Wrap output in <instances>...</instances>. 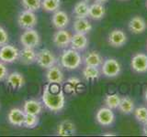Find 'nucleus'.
I'll list each match as a JSON object with an SVG mask.
<instances>
[{"instance_id":"obj_1","label":"nucleus","mask_w":147,"mask_h":137,"mask_svg":"<svg viewBox=\"0 0 147 137\" xmlns=\"http://www.w3.org/2000/svg\"><path fill=\"white\" fill-rule=\"evenodd\" d=\"M41 100L44 106L52 112H59L64 107L65 97L57 83H49L43 89Z\"/></svg>"},{"instance_id":"obj_20","label":"nucleus","mask_w":147,"mask_h":137,"mask_svg":"<svg viewBox=\"0 0 147 137\" xmlns=\"http://www.w3.org/2000/svg\"><path fill=\"white\" fill-rule=\"evenodd\" d=\"M87 45H88V39H87L86 34L76 33L72 36L70 43L72 49L77 50V51H82L86 49Z\"/></svg>"},{"instance_id":"obj_37","label":"nucleus","mask_w":147,"mask_h":137,"mask_svg":"<svg viewBox=\"0 0 147 137\" xmlns=\"http://www.w3.org/2000/svg\"><path fill=\"white\" fill-rule=\"evenodd\" d=\"M104 135H116L113 132H107V134H104Z\"/></svg>"},{"instance_id":"obj_36","label":"nucleus","mask_w":147,"mask_h":137,"mask_svg":"<svg viewBox=\"0 0 147 137\" xmlns=\"http://www.w3.org/2000/svg\"><path fill=\"white\" fill-rule=\"evenodd\" d=\"M94 1H96V2H98V3H101V4H104V3H106V2H108L109 0H94Z\"/></svg>"},{"instance_id":"obj_26","label":"nucleus","mask_w":147,"mask_h":137,"mask_svg":"<svg viewBox=\"0 0 147 137\" xmlns=\"http://www.w3.org/2000/svg\"><path fill=\"white\" fill-rule=\"evenodd\" d=\"M83 77L86 80H94L100 77V71L98 67L86 66L83 70Z\"/></svg>"},{"instance_id":"obj_5","label":"nucleus","mask_w":147,"mask_h":137,"mask_svg":"<svg viewBox=\"0 0 147 137\" xmlns=\"http://www.w3.org/2000/svg\"><path fill=\"white\" fill-rule=\"evenodd\" d=\"M121 70L119 62L115 59H107L101 65V72L107 78L117 77Z\"/></svg>"},{"instance_id":"obj_34","label":"nucleus","mask_w":147,"mask_h":137,"mask_svg":"<svg viewBox=\"0 0 147 137\" xmlns=\"http://www.w3.org/2000/svg\"><path fill=\"white\" fill-rule=\"evenodd\" d=\"M67 83H70L74 86H77L80 83V80L76 77H72V78H70V79L67 80Z\"/></svg>"},{"instance_id":"obj_14","label":"nucleus","mask_w":147,"mask_h":137,"mask_svg":"<svg viewBox=\"0 0 147 137\" xmlns=\"http://www.w3.org/2000/svg\"><path fill=\"white\" fill-rule=\"evenodd\" d=\"M52 24L57 29H63L69 24V17L66 12L63 10H58L53 12L52 17Z\"/></svg>"},{"instance_id":"obj_33","label":"nucleus","mask_w":147,"mask_h":137,"mask_svg":"<svg viewBox=\"0 0 147 137\" xmlns=\"http://www.w3.org/2000/svg\"><path fill=\"white\" fill-rule=\"evenodd\" d=\"M8 76V70L5 63L0 61V81H3L7 79Z\"/></svg>"},{"instance_id":"obj_19","label":"nucleus","mask_w":147,"mask_h":137,"mask_svg":"<svg viewBox=\"0 0 147 137\" xmlns=\"http://www.w3.org/2000/svg\"><path fill=\"white\" fill-rule=\"evenodd\" d=\"M43 108V103L40 102V100H37L34 99L27 100L23 104V111L25 113L29 114H35V115H39L41 112Z\"/></svg>"},{"instance_id":"obj_35","label":"nucleus","mask_w":147,"mask_h":137,"mask_svg":"<svg viewBox=\"0 0 147 137\" xmlns=\"http://www.w3.org/2000/svg\"><path fill=\"white\" fill-rule=\"evenodd\" d=\"M142 132H144V134L147 135V122L144 123V128H142Z\"/></svg>"},{"instance_id":"obj_13","label":"nucleus","mask_w":147,"mask_h":137,"mask_svg":"<svg viewBox=\"0 0 147 137\" xmlns=\"http://www.w3.org/2000/svg\"><path fill=\"white\" fill-rule=\"evenodd\" d=\"M46 80H47L48 83H62L64 80V76L61 68L57 65H53V67L47 68Z\"/></svg>"},{"instance_id":"obj_6","label":"nucleus","mask_w":147,"mask_h":137,"mask_svg":"<svg viewBox=\"0 0 147 137\" xmlns=\"http://www.w3.org/2000/svg\"><path fill=\"white\" fill-rule=\"evenodd\" d=\"M37 17L33 11L25 9L20 13L18 17V24L23 29H33L37 25Z\"/></svg>"},{"instance_id":"obj_24","label":"nucleus","mask_w":147,"mask_h":137,"mask_svg":"<svg viewBox=\"0 0 147 137\" xmlns=\"http://www.w3.org/2000/svg\"><path fill=\"white\" fill-rule=\"evenodd\" d=\"M73 13L76 18H86V17H88L89 14L88 4L86 1H83V0L77 2L74 7Z\"/></svg>"},{"instance_id":"obj_31","label":"nucleus","mask_w":147,"mask_h":137,"mask_svg":"<svg viewBox=\"0 0 147 137\" xmlns=\"http://www.w3.org/2000/svg\"><path fill=\"white\" fill-rule=\"evenodd\" d=\"M133 112H134V116L136 118V120L139 122L144 123L147 122V107L144 106L138 107L134 109Z\"/></svg>"},{"instance_id":"obj_15","label":"nucleus","mask_w":147,"mask_h":137,"mask_svg":"<svg viewBox=\"0 0 147 137\" xmlns=\"http://www.w3.org/2000/svg\"><path fill=\"white\" fill-rule=\"evenodd\" d=\"M37 52L34 49L23 47L21 50H20V55H18V61L23 65H31L36 62Z\"/></svg>"},{"instance_id":"obj_40","label":"nucleus","mask_w":147,"mask_h":137,"mask_svg":"<svg viewBox=\"0 0 147 137\" xmlns=\"http://www.w3.org/2000/svg\"><path fill=\"white\" fill-rule=\"evenodd\" d=\"M146 7H147V0H146Z\"/></svg>"},{"instance_id":"obj_12","label":"nucleus","mask_w":147,"mask_h":137,"mask_svg":"<svg viewBox=\"0 0 147 137\" xmlns=\"http://www.w3.org/2000/svg\"><path fill=\"white\" fill-rule=\"evenodd\" d=\"M26 113L20 108H13L7 114V120L11 125L20 127L23 125Z\"/></svg>"},{"instance_id":"obj_29","label":"nucleus","mask_w":147,"mask_h":137,"mask_svg":"<svg viewBox=\"0 0 147 137\" xmlns=\"http://www.w3.org/2000/svg\"><path fill=\"white\" fill-rule=\"evenodd\" d=\"M21 4L25 9L30 11H38L41 7V0H21Z\"/></svg>"},{"instance_id":"obj_22","label":"nucleus","mask_w":147,"mask_h":137,"mask_svg":"<svg viewBox=\"0 0 147 137\" xmlns=\"http://www.w3.org/2000/svg\"><path fill=\"white\" fill-rule=\"evenodd\" d=\"M106 14V9L103 4L96 2L89 6V14L88 17H90L94 20H99L103 18Z\"/></svg>"},{"instance_id":"obj_11","label":"nucleus","mask_w":147,"mask_h":137,"mask_svg":"<svg viewBox=\"0 0 147 137\" xmlns=\"http://www.w3.org/2000/svg\"><path fill=\"white\" fill-rule=\"evenodd\" d=\"M131 68L137 73L147 72V55L144 53H137L131 58Z\"/></svg>"},{"instance_id":"obj_23","label":"nucleus","mask_w":147,"mask_h":137,"mask_svg":"<svg viewBox=\"0 0 147 137\" xmlns=\"http://www.w3.org/2000/svg\"><path fill=\"white\" fill-rule=\"evenodd\" d=\"M86 66H92V67H99L102 65L103 59L100 54L96 51H90L87 53L83 59Z\"/></svg>"},{"instance_id":"obj_8","label":"nucleus","mask_w":147,"mask_h":137,"mask_svg":"<svg viewBox=\"0 0 147 137\" xmlns=\"http://www.w3.org/2000/svg\"><path fill=\"white\" fill-rule=\"evenodd\" d=\"M96 120L102 126H110L115 121V114L109 107L100 108L96 114Z\"/></svg>"},{"instance_id":"obj_25","label":"nucleus","mask_w":147,"mask_h":137,"mask_svg":"<svg viewBox=\"0 0 147 137\" xmlns=\"http://www.w3.org/2000/svg\"><path fill=\"white\" fill-rule=\"evenodd\" d=\"M119 109L124 114H131L134 111V102L129 97H123L121 100Z\"/></svg>"},{"instance_id":"obj_9","label":"nucleus","mask_w":147,"mask_h":137,"mask_svg":"<svg viewBox=\"0 0 147 137\" xmlns=\"http://www.w3.org/2000/svg\"><path fill=\"white\" fill-rule=\"evenodd\" d=\"M72 35L66 29H58L53 35V41L54 45L60 49H65L71 43Z\"/></svg>"},{"instance_id":"obj_7","label":"nucleus","mask_w":147,"mask_h":137,"mask_svg":"<svg viewBox=\"0 0 147 137\" xmlns=\"http://www.w3.org/2000/svg\"><path fill=\"white\" fill-rule=\"evenodd\" d=\"M20 49L13 45L6 44L0 48V61L4 63H13L18 59Z\"/></svg>"},{"instance_id":"obj_21","label":"nucleus","mask_w":147,"mask_h":137,"mask_svg":"<svg viewBox=\"0 0 147 137\" xmlns=\"http://www.w3.org/2000/svg\"><path fill=\"white\" fill-rule=\"evenodd\" d=\"M73 29L76 33L87 34L92 29V25L86 18H76L73 24Z\"/></svg>"},{"instance_id":"obj_4","label":"nucleus","mask_w":147,"mask_h":137,"mask_svg":"<svg viewBox=\"0 0 147 137\" xmlns=\"http://www.w3.org/2000/svg\"><path fill=\"white\" fill-rule=\"evenodd\" d=\"M57 59L55 55L48 49H42L37 52L36 62L42 68H49L56 64Z\"/></svg>"},{"instance_id":"obj_17","label":"nucleus","mask_w":147,"mask_h":137,"mask_svg":"<svg viewBox=\"0 0 147 137\" xmlns=\"http://www.w3.org/2000/svg\"><path fill=\"white\" fill-rule=\"evenodd\" d=\"M76 125L70 120H64L57 125L56 134L59 136H71L76 134Z\"/></svg>"},{"instance_id":"obj_18","label":"nucleus","mask_w":147,"mask_h":137,"mask_svg":"<svg viewBox=\"0 0 147 137\" xmlns=\"http://www.w3.org/2000/svg\"><path fill=\"white\" fill-rule=\"evenodd\" d=\"M147 29V24L145 20L140 16H135L131 18L129 22V29L134 34L144 33Z\"/></svg>"},{"instance_id":"obj_3","label":"nucleus","mask_w":147,"mask_h":137,"mask_svg":"<svg viewBox=\"0 0 147 137\" xmlns=\"http://www.w3.org/2000/svg\"><path fill=\"white\" fill-rule=\"evenodd\" d=\"M20 41L23 47L35 49L38 48L40 44V37L33 29H25L20 37Z\"/></svg>"},{"instance_id":"obj_27","label":"nucleus","mask_w":147,"mask_h":137,"mask_svg":"<svg viewBox=\"0 0 147 137\" xmlns=\"http://www.w3.org/2000/svg\"><path fill=\"white\" fill-rule=\"evenodd\" d=\"M61 6V0H41V7L46 12H55Z\"/></svg>"},{"instance_id":"obj_30","label":"nucleus","mask_w":147,"mask_h":137,"mask_svg":"<svg viewBox=\"0 0 147 137\" xmlns=\"http://www.w3.org/2000/svg\"><path fill=\"white\" fill-rule=\"evenodd\" d=\"M39 121L40 120H39L38 115L26 113L23 126L26 127V128H29V129H33V128H35L37 125L39 124Z\"/></svg>"},{"instance_id":"obj_28","label":"nucleus","mask_w":147,"mask_h":137,"mask_svg":"<svg viewBox=\"0 0 147 137\" xmlns=\"http://www.w3.org/2000/svg\"><path fill=\"white\" fill-rule=\"evenodd\" d=\"M121 96L117 93L113 94H108L105 98V104L107 105V107L110 109H117L119 108V102H121Z\"/></svg>"},{"instance_id":"obj_10","label":"nucleus","mask_w":147,"mask_h":137,"mask_svg":"<svg viewBox=\"0 0 147 137\" xmlns=\"http://www.w3.org/2000/svg\"><path fill=\"white\" fill-rule=\"evenodd\" d=\"M108 41L110 46L114 48H119L127 42V35L121 29H113L109 32Z\"/></svg>"},{"instance_id":"obj_32","label":"nucleus","mask_w":147,"mask_h":137,"mask_svg":"<svg viewBox=\"0 0 147 137\" xmlns=\"http://www.w3.org/2000/svg\"><path fill=\"white\" fill-rule=\"evenodd\" d=\"M8 34L6 29L0 26V46H4L8 42Z\"/></svg>"},{"instance_id":"obj_16","label":"nucleus","mask_w":147,"mask_h":137,"mask_svg":"<svg viewBox=\"0 0 147 137\" xmlns=\"http://www.w3.org/2000/svg\"><path fill=\"white\" fill-rule=\"evenodd\" d=\"M7 81V85L9 87L10 89L13 90H18L22 88L23 86L25 85V78L21 73L20 72H12L10 74H8V76L6 79Z\"/></svg>"},{"instance_id":"obj_39","label":"nucleus","mask_w":147,"mask_h":137,"mask_svg":"<svg viewBox=\"0 0 147 137\" xmlns=\"http://www.w3.org/2000/svg\"><path fill=\"white\" fill-rule=\"evenodd\" d=\"M83 1H86V2H88V1H90V0H83Z\"/></svg>"},{"instance_id":"obj_2","label":"nucleus","mask_w":147,"mask_h":137,"mask_svg":"<svg viewBox=\"0 0 147 137\" xmlns=\"http://www.w3.org/2000/svg\"><path fill=\"white\" fill-rule=\"evenodd\" d=\"M82 61L83 59L81 58V55L79 54V51L74 49H65L60 58L61 65L69 70H76L77 68H79Z\"/></svg>"},{"instance_id":"obj_38","label":"nucleus","mask_w":147,"mask_h":137,"mask_svg":"<svg viewBox=\"0 0 147 137\" xmlns=\"http://www.w3.org/2000/svg\"><path fill=\"white\" fill-rule=\"evenodd\" d=\"M144 99H145L146 102H147V90H145V92H144Z\"/></svg>"}]
</instances>
